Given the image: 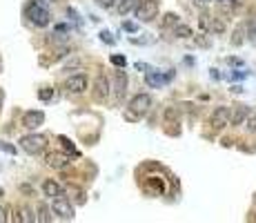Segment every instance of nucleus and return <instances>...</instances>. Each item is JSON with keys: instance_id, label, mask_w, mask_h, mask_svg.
Masks as SVG:
<instances>
[{"instance_id": "nucleus-1", "label": "nucleus", "mask_w": 256, "mask_h": 223, "mask_svg": "<svg viewBox=\"0 0 256 223\" xmlns=\"http://www.w3.org/2000/svg\"><path fill=\"white\" fill-rule=\"evenodd\" d=\"M27 18L36 27H47L49 22H52V14H49L40 2H29V5H27Z\"/></svg>"}, {"instance_id": "nucleus-2", "label": "nucleus", "mask_w": 256, "mask_h": 223, "mask_svg": "<svg viewBox=\"0 0 256 223\" xmlns=\"http://www.w3.org/2000/svg\"><path fill=\"white\" fill-rule=\"evenodd\" d=\"M47 145V136L45 134H27V136L20 138V148L25 149L27 154H38L42 152Z\"/></svg>"}, {"instance_id": "nucleus-3", "label": "nucleus", "mask_w": 256, "mask_h": 223, "mask_svg": "<svg viewBox=\"0 0 256 223\" xmlns=\"http://www.w3.org/2000/svg\"><path fill=\"white\" fill-rule=\"evenodd\" d=\"M134 14H136V20L141 22L154 20L158 16V0H143V2H138Z\"/></svg>"}, {"instance_id": "nucleus-4", "label": "nucleus", "mask_w": 256, "mask_h": 223, "mask_svg": "<svg viewBox=\"0 0 256 223\" xmlns=\"http://www.w3.org/2000/svg\"><path fill=\"white\" fill-rule=\"evenodd\" d=\"M52 212L56 214L58 219H63V221H73V205L67 201V197H56L52 199Z\"/></svg>"}, {"instance_id": "nucleus-5", "label": "nucleus", "mask_w": 256, "mask_h": 223, "mask_svg": "<svg viewBox=\"0 0 256 223\" xmlns=\"http://www.w3.org/2000/svg\"><path fill=\"white\" fill-rule=\"evenodd\" d=\"M230 121H232V110L227 105L216 107V110L212 112V116H209V125H212L214 130L227 128V125H230Z\"/></svg>"}, {"instance_id": "nucleus-6", "label": "nucleus", "mask_w": 256, "mask_h": 223, "mask_svg": "<svg viewBox=\"0 0 256 223\" xmlns=\"http://www.w3.org/2000/svg\"><path fill=\"white\" fill-rule=\"evenodd\" d=\"M149 107H152V96L149 94H138L129 101V107H127V110L134 112L138 118H143L147 112H149Z\"/></svg>"}, {"instance_id": "nucleus-7", "label": "nucleus", "mask_w": 256, "mask_h": 223, "mask_svg": "<svg viewBox=\"0 0 256 223\" xmlns=\"http://www.w3.org/2000/svg\"><path fill=\"white\" fill-rule=\"evenodd\" d=\"M42 123H45V114L40 110L25 112L22 114V128H27V130H38Z\"/></svg>"}, {"instance_id": "nucleus-8", "label": "nucleus", "mask_w": 256, "mask_h": 223, "mask_svg": "<svg viewBox=\"0 0 256 223\" xmlns=\"http://www.w3.org/2000/svg\"><path fill=\"white\" fill-rule=\"evenodd\" d=\"M67 90L72 92V94H83L85 90H87V85H89V80H87V76L85 74H73V76H69L67 78Z\"/></svg>"}, {"instance_id": "nucleus-9", "label": "nucleus", "mask_w": 256, "mask_h": 223, "mask_svg": "<svg viewBox=\"0 0 256 223\" xmlns=\"http://www.w3.org/2000/svg\"><path fill=\"white\" fill-rule=\"evenodd\" d=\"M45 163H47L49 167H54V170H67L72 161H69V156H65V154L49 152V154H45Z\"/></svg>"}, {"instance_id": "nucleus-10", "label": "nucleus", "mask_w": 256, "mask_h": 223, "mask_svg": "<svg viewBox=\"0 0 256 223\" xmlns=\"http://www.w3.org/2000/svg\"><path fill=\"white\" fill-rule=\"evenodd\" d=\"M110 80L105 78V76H98L96 78V83H94V98L96 101H105L107 96H110Z\"/></svg>"}, {"instance_id": "nucleus-11", "label": "nucleus", "mask_w": 256, "mask_h": 223, "mask_svg": "<svg viewBox=\"0 0 256 223\" xmlns=\"http://www.w3.org/2000/svg\"><path fill=\"white\" fill-rule=\"evenodd\" d=\"M247 116H250V107H245V105L234 107V112H232L230 125H232V128H238V125H243V123L247 121Z\"/></svg>"}, {"instance_id": "nucleus-12", "label": "nucleus", "mask_w": 256, "mask_h": 223, "mask_svg": "<svg viewBox=\"0 0 256 223\" xmlns=\"http://www.w3.org/2000/svg\"><path fill=\"white\" fill-rule=\"evenodd\" d=\"M42 192H45V197L49 199H56V197H63V187L58 186L56 181H42Z\"/></svg>"}, {"instance_id": "nucleus-13", "label": "nucleus", "mask_w": 256, "mask_h": 223, "mask_svg": "<svg viewBox=\"0 0 256 223\" xmlns=\"http://www.w3.org/2000/svg\"><path fill=\"white\" fill-rule=\"evenodd\" d=\"M145 83L149 87H156V90H158V87H163L165 83H167V74L161 76L158 72H145Z\"/></svg>"}, {"instance_id": "nucleus-14", "label": "nucleus", "mask_w": 256, "mask_h": 223, "mask_svg": "<svg viewBox=\"0 0 256 223\" xmlns=\"http://www.w3.org/2000/svg\"><path fill=\"white\" fill-rule=\"evenodd\" d=\"M125 92H127V76H125V72H118L116 74V85H114V94H116V98H123L125 96Z\"/></svg>"}, {"instance_id": "nucleus-15", "label": "nucleus", "mask_w": 256, "mask_h": 223, "mask_svg": "<svg viewBox=\"0 0 256 223\" xmlns=\"http://www.w3.org/2000/svg\"><path fill=\"white\" fill-rule=\"evenodd\" d=\"M136 5H138V0H120L116 11H118L120 16H125V14H129L131 9H136Z\"/></svg>"}, {"instance_id": "nucleus-16", "label": "nucleus", "mask_w": 256, "mask_h": 223, "mask_svg": "<svg viewBox=\"0 0 256 223\" xmlns=\"http://www.w3.org/2000/svg\"><path fill=\"white\" fill-rule=\"evenodd\" d=\"M174 36H178V38H192V36H194V34H192V27L183 25V22H178V25L174 27Z\"/></svg>"}, {"instance_id": "nucleus-17", "label": "nucleus", "mask_w": 256, "mask_h": 223, "mask_svg": "<svg viewBox=\"0 0 256 223\" xmlns=\"http://www.w3.org/2000/svg\"><path fill=\"white\" fill-rule=\"evenodd\" d=\"M58 141H60V145H63L65 152H69L72 156H78V152H76V148H73V143L69 141L67 136H58Z\"/></svg>"}, {"instance_id": "nucleus-18", "label": "nucleus", "mask_w": 256, "mask_h": 223, "mask_svg": "<svg viewBox=\"0 0 256 223\" xmlns=\"http://www.w3.org/2000/svg\"><path fill=\"white\" fill-rule=\"evenodd\" d=\"M38 221H42V223L52 221V214H49V207L45 205V203H40V205H38Z\"/></svg>"}, {"instance_id": "nucleus-19", "label": "nucleus", "mask_w": 256, "mask_h": 223, "mask_svg": "<svg viewBox=\"0 0 256 223\" xmlns=\"http://www.w3.org/2000/svg\"><path fill=\"white\" fill-rule=\"evenodd\" d=\"M38 98H40L42 103H49L54 98V90H52V87H42V90L38 92Z\"/></svg>"}, {"instance_id": "nucleus-20", "label": "nucleus", "mask_w": 256, "mask_h": 223, "mask_svg": "<svg viewBox=\"0 0 256 223\" xmlns=\"http://www.w3.org/2000/svg\"><path fill=\"white\" fill-rule=\"evenodd\" d=\"M245 128H247V132H256V112H250V116L245 121Z\"/></svg>"}, {"instance_id": "nucleus-21", "label": "nucleus", "mask_w": 256, "mask_h": 223, "mask_svg": "<svg viewBox=\"0 0 256 223\" xmlns=\"http://www.w3.org/2000/svg\"><path fill=\"white\" fill-rule=\"evenodd\" d=\"M176 27L178 25V16L176 14H167V16H165V20H163V27Z\"/></svg>"}, {"instance_id": "nucleus-22", "label": "nucleus", "mask_w": 256, "mask_h": 223, "mask_svg": "<svg viewBox=\"0 0 256 223\" xmlns=\"http://www.w3.org/2000/svg\"><path fill=\"white\" fill-rule=\"evenodd\" d=\"M20 214H22V217H20V221H38V217H34V214L29 212V207H22V210H20Z\"/></svg>"}, {"instance_id": "nucleus-23", "label": "nucleus", "mask_w": 256, "mask_h": 223, "mask_svg": "<svg viewBox=\"0 0 256 223\" xmlns=\"http://www.w3.org/2000/svg\"><path fill=\"white\" fill-rule=\"evenodd\" d=\"M111 63L118 65V67H125L127 60H125V56H116V54H114V56H111Z\"/></svg>"}, {"instance_id": "nucleus-24", "label": "nucleus", "mask_w": 256, "mask_h": 223, "mask_svg": "<svg viewBox=\"0 0 256 223\" xmlns=\"http://www.w3.org/2000/svg\"><path fill=\"white\" fill-rule=\"evenodd\" d=\"M0 149H2V152H7V154H16V148H14V145H7V143H0Z\"/></svg>"}, {"instance_id": "nucleus-25", "label": "nucleus", "mask_w": 256, "mask_h": 223, "mask_svg": "<svg viewBox=\"0 0 256 223\" xmlns=\"http://www.w3.org/2000/svg\"><path fill=\"white\" fill-rule=\"evenodd\" d=\"M100 40H105L107 45H114V38H111L110 32H100Z\"/></svg>"}, {"instance_id": "nucleus-26", "label": "nucleus", "mask_w": 256, "mask_h": 223, "mask_svg": "<svg viewBox=\"0 0 256 223\" xmlns=\"http://www.w3.org/2000/svg\"><path fill=\"white\" fill-rule=\"evenodd\" d=\"M96 5H98V7H105V9H107V7L114 5V0H96Z\"/></svg>"}, {"instance_id": "nucleus-27", "label": "nucleus", "mask_w": 256, "mask_h": 223, "mask_svg": "<svg viewBox=\"0 0 256 223\" xmlns=\"http://www.w3.org/2000/svg\"><path fill=\"white\" fill-rule=\"evenodd\" d=\"M245 72H234V74H232V78H236V80H240V78H245Z\"/></svg>"}, {"instance_id": "nucleus-28", "label": "nucleus", "mask_w": 256, "mask_h": 223, "mask_svg": "<svg viewBox=\"0 0 256 223\" xmlns=\"http://www.w3.org/2000/svg\"><path fill=\"white\" fill-rule=\"evenodd\" d=\"M7 221V212H5V207L0 205V223H5Z\"/></svg>"}, {"instance_id": "nucleus-29", "label": "nucleus", "mask_w": 256, "mask_h": 223, "mask_svg": "<svg viewBox=\"0 0 256 223\" xmlns=\"http://www.w3.org/2000/svg\"><path fill=\"white\" fill-rule=\"evenodd\" d=\"M125 29H127V32H134V29H136V25H131V22H125Z\"/></svg>"}, {"instance_id": "nucleus-30", "label": "nucleus", "mask_w": 256, "mask_h": 223, "mask_svg": "<svg viewBox=\"0 0 256 223\" xmlns=\"http://www.w3.org/2000/svg\"><path fill=\"white\" fill-rule=\"evenodd\" d=\"M227 63H230V65H240V60H238V58H230Z\"/></svg>"}, {"instance_id": "nucleus-31", "label": "nucleus", "mask_w": 256, "mask_h": 223, "mask_svg": "<svg viewBox=\"0 0 256 223\" xmlns=\"http://www.w3.org/2000/svg\"><path fill=\"white\" fill-rule=\"evenodd\" d=\"M205 2H207V0H194V5H199V7H203Z\"/></svg>"}, {"instance_id": "nucleus-32", "label": "nucleus", "mask_w": 256, "mask_h": 223, "mask_svg": "<svg viewBox=\"0 0 256 223\" xmlns=\"http://www.w3.org/2000/svg\"><path fill=\"white\" fill-rule=\"evenodd\" d=\"M136 69H149L145 63H136Z\"/></svg>"}, {"instance_id": "nucleus-33", "label": "nucleus", "mask_w": 256, "mask_h": 223, "mask_svg": "<svg viewBox=\"0 0 256 223\" xmlns=\"http://www.w3.org/2000/svg\"><path fill=\"white\" fill-rule=\"evenodd\" d=\"M2 194H5V190H2V187H0V197H2Z\"/></svg>"}, {"instance_id": "nucleus-34", "label": "nucleus", "mask_w": 256, "mask_h": 223, "mask_svg": "<svg viewBox=\"0 0 256 223\" xmlns=\"http://www.w3.org/2000/svg\"><path fill=\"white\" fill-rule=\"evenodd\" d=\"M45 2H58V0H45Z\"/></svg>"}]
</instances>
